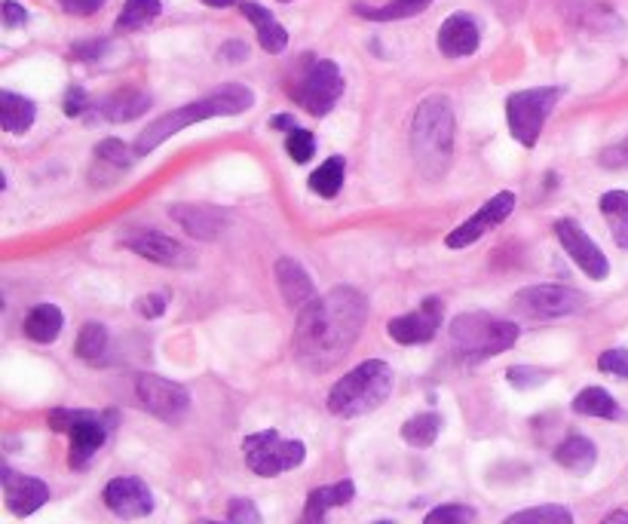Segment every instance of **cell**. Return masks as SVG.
I'll list each match as a JSON object with an SVG mask.
<instances>
[{
  "label": "cell",
  "instance_id": "7402d4cb",
  "mask_svg": "<svg viewBox=\"0 0 628 524\" xmlns=\"http://www.w3.org/2000/svg\"><path fill=\"white\" fill-rule=\"evenodd\" d=\"M99 114L111 123H129L141 114H148L151 108V95L148 92H141V89H117L111 92L108 99H102L99 105Z\"/></svg>",
  "mask_w": 628,
  "mask_h": 524
},
{
  "label": "cell",
  "instance_id": "c3c4849f",
  "mask_svg": "<svg viewBox=\"0 0 628 524\" xmlns=\"http://www.w3.org/2000/svg\"><path fill=\"white\" fill-rule=\"evenodd\" d=\"M270 129L292 132V129H298V123H295V117H292V114H279V117H273V120H270Z\"/></svg>",
  "mask_w": 628,
  "mask_h": 524
},
{
  "label": "cell",
  "instance_id": "277c9868",
  "mask_svg": "<svg viewBox=\"0 0 628 524\" xmlns=\"http://www.w3.org/2000/svg\"><path fill=\"white\" fill-rule=\"evenodd\" d=\"M393 393V368L383 359H368L347 371L328 393V411L337 417H362L380 408Z\"/></svg>",
  "mask_w": 628,
  "mask_h": 524
},
{
  "label": "cell",
  "instance_id": "ba28073f",
  "mask_svg": "<svg viewBox=\"0 0 628 524\" xmlns=\"http://www.w3.org/2000/svg\"><path fill=\"white\" fill-rule=\"evenodd\" d=\"M344 74L331 59H307L298 80L288 86V95L313 117H325L344 95Z\"/></svg>",
  "mask_w": 628,
  "mask_h": 524
},
{
  "label": "cell",
  "instance_id": "d4e9b609",
  "mask_svg": "<svg viewBox=\"0 0 628 524\" xmlns=\"http://www.w3.org/2000/svg\"><path fill=\"white\" fill-rule=\"evenodd\" d=\"M62 325H65V316L56 304H37L28 316H25V335L34 341V344H53L59 335H62Z\"/></svg>",
  "mask_w": 628,
  "mask_h": 524
},
{
  "label": "cell",
  "instance_id": "6da1fadb",
  "mask_svg": "<svg viewBox=\"0 0 628 524\" xmlns=\"http://www.w3.org/2000/svg\"><path fill=\"white\" fill-rule=\"evenodd\" d=\"M368 319V301L353 285H337L301 307L295 325V356L310 371H325L341 362Z\"/></svg>",
  "mask_w": 628,
  "mask_h": 524
},
{
  "label": "cell",
  "instance_id": "836d02e7",
  "mask_svg": "<svg viewBox=\"0 0 628 524\" xmlns=\"http://www.w3.org/2000/svg\"><path fill=\"white\" fill-rule=\"evenodd\" d=\"M503 524H573V512L558 503H543V506H530L509 515Z\"/></svg>",
  "mask_w": 628,
  "mask_h": 524
},
{
  "label": "cell",
  "instance_id": "b9f144b4",
  "mask_svg": "<svg viewBox=\"0 0 628 524\" xmlns=\"http://www.w3.org/2000/svg\"><path fill=\"white\" fill-rule=\"evenodd\" d=\"M166 307H169L166 295H141L135 301V313L144 316V319H160L166 313Z\"/></svg>",
  "mask_w": 628,
  "mask_h": 524
},
{
  "label": "cell",
  "instance_id": "7a4b0ae2",
  "mask_svg": "<svg viewBox=\"0 0 628 524\" xmlns=\"http://www.w3.org/2000/svg\"><path fill=\"white\" fill-rule=\"evenodd\" d=\"M255 105V92L249 86H239V83H227V86H218L215 92L203 95L200 102H190V105H181L178 111H169L163 114L160 120H154L148 129H144L138 138H135V154L144 157L157 151L163 141H169L172 135H178L181 129L193 126V123H203V120H212V117H233V114H243Z\"/></svg>",
  "mask_w": 628,
  "mask_h": 524
},
{
  "label": "cell",
  "instance_id": "681fc988",
  "mask_svg": "<svg viewBox=\"0 0 628 524\" xmlns=\"http://www.w3.org/2000/svg\"><path fill=\"white\" fill-rule=\"evenodd\" d=\"M601 524H628V512H625V509H616V512H610Z\"/></svg>",
  "mask_w": 628,
  "mask_h": 524
},
{
  "label": "cell",
  "instance_id": "74e56055",
  "mask_svg": "<svg viewBox=\"0 0 628 524\" xmlns=\"http://www.w3.org/2000/svg\"><path fill=\"white\" fill-rule=\"evenodd\" d=\"M506 380L515 387V390H534L540 384L549 380V371H540V368H530V365H515L506 371Z\"/></svg>",
  "mask_w": 628,
  "mask_h": 524
},
{
  "label": "cell",
  "instance_id": "d6a6232c",
  "mask_svg": "<svg viewBox=\"0 0 628 524\" xmlns=\"http://www.w3.org/2000/svg\"><path fill=\"white\" fill-rule=\"evenodd\" d=\"M160 13H163L160 0H126L117 19V31H138L144 25H151Z\"/></svg>",
  "mask_w": 628,
  "mask_h": 524
},
{
  "label": "cell",
  "instance_id": "7c38bea8",
  "mask_svg": "<svg viewBox=\"0 0 628 524\" xmlns=\"http://www.w3.org/2000/svg\"><path fill=\"white\" fill-rule=\"evenodd\" d=\"M555 236H558V243L564 246V252L573 258V264L583 270L589 279H595V282H601V279H607L610 276V261H607V255L601 252V246L592 240V236L579 227V221H573V218H561V221H555Z\"/></svg>",
  "mask_w": 628,
  "mask_h": 524
},
{
  "label": "cell",
  "instance_id": "8992f818",
  "mask_svg": "<svg viewBox=\"0 0 628 524\" xmlns=\"http://www.w3.org/2000/svg\"><path fill=\"white\" fill-rule=\"evenodd\" d=\"M50 426L56 433H65L71 439V451H68L71 469H86L92 463V457L105 448L108 433L114 426V414L56 408V411H50Z\"/></svg>",
  "mask_w": 628,
  "mask_h": 524
},
{
  "label": "cell",
  "instance_id": "e0dca14e",
  "mask_svg": "<svg viewBox=\"0 0 628 524\" xmlns=\"http://www.w3.org/2000/svg\"><path fill=\"white\" fill-rule=\"evenodd\" d=\"M46 500H50V488H46V482L4 466V503L13 515L28 518L40 506H46Z\"/></svg>",
  "mask_w": 628,
  "mask_h": 524
},
{
  "label": "cell",
  "instance_id": "f6af8a7d",
  "mask_svg": "<svg viewBox=\"0 0 628 524\" xmlns=\"http://www.w3.org/2000/svg\"><path fill=\"white\" fill-rule=\"evenodd\" d=\"M0 13H4V28H19L28 22V10L22 4H16V0H4Z\"/></svg>",
  "mask_w": 628,
  "mask_h": 524
},
{
  "label": "cell",
  "instance_id": "d590c367",
  "mask_svg": "<svg viewBox=\"0 0 628 524\" xmlns=\"http://www.w3.org/2000/svg\"><path fill=\"white\" fill-rule=\"evenodd\" d=\"M423 524H475V509L466 503H442L423 518Z\"/></svg>",
  "mask_w": 628,
  "mask_h": 524
},
{
  "label": "cell",
  "instance_id": "7bdbcfd3",
  "mask_svg": "<svg viewBox=\"0 0 628 524\" xmlns=\"http://www.w3.org/2000/svg\"><path fill=\"white\" fill-rule=\"evenodd\" d=\"M59 7L68 13V16H92L105 7V0H59Z\"/></svg>",
  "mask_w": 628,
  "mask_h": 524
},
{
  "label": "cell",
  "instance_id": "7dc6e473",
  "mask_svg": "<svg viewBox=\"0 0 628 524\" xmlns=\"http://www.w3.org/2000/svg\"><path fill=\"white\" fill-rule=\"evenodd\" d=\"M105 50H108V43L92 40L89 46H74V56H77V59H99Z\"/></svg>",
  "mask_w": 628,
  "mask_h": 524
},
{
  "label": "cell",
  "instance_id": "5b68a950",
  "mask_svg": "<svg viewBox=\"0 0 628 524\" xmlns=\"http://www.w3.org/2000/svg\"><path fill=\"white\" fill-rule=\"evenodd\" d=\"M521 328L488 313H460L451 322V344L466 362H485L515 347Z\"/></svg>",
  "mask_w": 628,
  "mask_h": 524
},
{
  "label": "cell",
  "instance_id": "cb8c5ba5",
  "mask_svg": "<svg viewBox=\"0 0 628 524\" xmlns=\"http://www.w3.org/2000/svg\"><path fill=\"white\" fill-rule=\"evenodd\" d=\"M555 463L564 466L567 472H576V475H586L595 469L598 463V448L592 439L586 436H567L558 448H555Z\"/></svg>",
  "mask_w": 628,
  "mask_h": 524
},
{
  "label": "cell",
  "instance_id": "83f0119b",
  "mask_svg": "<svg viewBox=\"0 0 628 524\" xmlns=\"http://www.w3.org/2000/svg\"><path fill=\"white\" fill-rule=\"evenodd\" d=\"M573 411H576V414H583V417H601V420H619V417H622L619 402H616L604 387H586V390H579L576 399H573Z\"/></svg>",
  "mask_w": 628,
  "mask_h": 524
},
{
  "label": "cell",
  "instance_id": "1f68e13d",
  "mask_svg": "<svg viewBox=\"0 0 628 524\" xmlns=\"http://www.w3.org/2000/svg\"><path fill=\"white\" fill-rule=\"evenodd\" d=\"M108 350V328L102 322H86L77 335V344H74V353L83 359V362H99Z\"/></svg>",
  "mask_w": 628,
  "mask_h": 524
},
{
  "label": "cell",
  "instance_id": "5bb4252c",
  "mask_svg": "<svg viewBox=\"0 0 628 524\" xmlns=\"http://www.w3.org/2000/svg\"><path fill=\"white\" fill-rule=\"evenodd\" d=\"M442 319H445V301H442V298H426L417 310L390 319L386 331H390V338H393L396 344H402V347H417V344H429L432 338L439 335Z\"/></svg>",
  "mask_w": 628,
  "mask_h": 524
},
{
  "label": "cell",
  "instance_id": "4316f807",
  "mask_svg": "<svg viewBox=\"0 0 628 524\" xmlns=\"http://www.w3.org/2000/svg\"><path fill=\"white\" fill-rule=\"evenodd\" d=\"M598 206L610 224L613 243L628 252V190H607Z\"/></svg>",
  "mask_w": 628,
  "mask_h": 524
},
{
  "label": "cell",
  "instance_id": "f5cc1de1",
  "mask_svg": "<svg viewBox=\"0 0 628 524\" xmlns=\"http://www.w3.org/2000/svg\"><path fill=\"white\" fill-rule=\"evenodd\" d=\"M377 524H393V521H377Z\"/></svg>",
  "mask_w": 628,
  "mask_h": 524
},
{
  "label": "cell",
  "instance_id": "ac0fdd59",
  "mask_svg": "<svg viewBox=\"0 0 628 524\" xmlns=\"http://www.w3.org/2000/svg\"><path fill=\"white\" fill-rule=\"evenodd\" d=\"M172 221H178L190 236H197L203 243H212L227 230V212L206 206V203H172L169 206Z\"/></svg>",
  "mask_w": 628,
  "mask_h": 524
},
{
  "label": "cell",
  "instance_id": "ee69618b",
  "mask_svg": "<svg viewBox=\"0 0 628 524\" xmlns=\"http://www.w3.org/2000/svg\"><path fill=\"white\" fill-rule=\"evenodd\" d=\"M89 105H92V102H89L86 89H80V86H71V89H68V95H65V114H68V117H80Z\"/></svg>",
  "mask_w": 628,
  "mask_h": 524
},
{
  "label": "cell",
  "instance_id": "816d5d0a",
  "mask_svg": "<svg viewBox=\"0 0 628 524\" xmlns=\"http://www.w3.org/2000/svg\"><path fill=\"white\" fill-rule=\"evenodd\" d=\"M200 524H221V521H200Z\"/></svg>",
  "mask_w": 628,
  "mask_h": 524
},
{
  "label": "cell",
  "instance_id": "4dcf8cb0",
  "mask_svg": "<svg viewBox=\"0 0 628 524\" xmlns=\"http://www.w3.org/2000/svg\"><path fill=\"white\" fill-rule=\"evenodd\" d=\"M432 0H390V4L383 7H356V13L362 19H371V22H399V19H411L417 13H423Z\"/></svg>",
  "mask_w": 628,
  "mask_h": 524
},
{
  "label": "cell",
  "instance_id": "8fae6325",
  "mask_svg": "<svg viewBox=\"0 0 628 524\" xmlns=\"http://www.w3.org/2000/svg\"><path fill=\"white\" fill-rule=\"evenodd\" d=\"M515 298L521 310L540 319H564L586 310V295L570 289V285H527Z\"/></svg>",
  "mask_w": 628,
  "mask_h": 524
},
{
  "label": "cell",
  "instance_id": "9c48e42d",
  "mask_svg": "<svg viewBox=\"0 0 628 524\" xmlns=\"http://www.w3.org/2000/svg\"><path fill=\"white\" fill-rule=\"evenodd\" d=\"M243 457L255 475L273 479V475L298 469L307 460V448L298 439H282L276 430H261L243 439Z\"/></svg>",
  "mask_w": 628,
  "mask_h": 524
},
{
  "label": "cell",
  "instance_id": "30bf717a",
  "mask_svg": "<svg viewBox=\"0 0 628 524\" xmlns=\"http://www.w3.org/2000/svg\"><path fill=\"white\" fill-rule=\"evenodd\" d=\"M135 396L144 411L166 423H178L190 411V393L181 384H175V380H166L160 374H141L135 380Z\"/></svg>",
  "mask_w": 628,
  "mask_h": 524
},
{
  "label": "cell",
  "instance_id": "f1b7e54d",
  "mask_svg": "<svg viewBox=\"0 0 628 524\" xmlns=\"http://www.w3.org/2000/svg\"><path fill=\"white\" fill-rule=\"evenodd\" d=\"M344 175H347V163L344 157H328L313 175H310V190L313 194H319L322 200H334L337 194H341L344 187Z\"/></svg>",
  "mask_w": 628,
  "mask_h": 524
},
{
  "label": "cell",
  "instance_id": "484cf974",
  "mask_svg": "<svg viewBox=\"0 0 628 524\" xmlns=\"http://www.w3.org/2000/svg\"><path fill=\"white\" fill-rule=\"evenodd\" d=\"M37 120V108L25 95H16L10 89L0 92V126H4L10 135H22L34 126Z\"/></svg>",
  "mask_w": 628,
  "mask_h": 524
},
{
  "label": "cell",
  "instance_id": "f907efd6",
  "mask_svg": "<svg viewBox=\"0 0 628 524\" xmlns=\"http://www.w3.org/2000/svg\"><path fill=\"white\" fill-rule=\"evenodd\" d=\"M206 7H215V10H224V7H233L236 0H203Z\"/></svg>",
  "mask_w": 628,
  "mask_h": 524
},
{
  "label": "cell",
  "instance_id": "db71d44e",
  "mask_svg": "<svg viewBox=\"0 0 628 524\" xmlns=\"http://www.w3.org/2000/svg\"><path fill=\"white\" fill-rule=\"evenodd\" d=\"M282 4H288V0H282Z\"/></svg>",
  "mask_w": 628,
  "mask_h": 524
},
{
  "label": "cell",
  "instance_id": "44dd1931",
  "mask_svg": "<svg viewBox=\"0 0 628 524\" xmlns=\"http://www.w3.org/2000/svg\"><path fill=\"white\" fill-rule=\"evenodd\" d=\"M353 497H356V485H353L350 479L310 491L301 524H325V512H328V509L347 506V503H353Z\"/></svg>",
  "mask_w": 628,
  "mask_h": 524
},
{
  "label": "cell",
  "instance_id": "4fadbf2b",
  "mask_svg": "<svg viewBox=\"0 0 628 524\" xmlns=\"http://www.w3.org/2000/svg\"><path fill=\"white\" fill-rule=\"evenodd\" d=\"M515 194L512 190H500V194H494L485 206H481L472 218H466L463 224H457L448 236H445V246L448 249H466L472 243H478L481 236H485L488 230L500 227L512 212H515Z\"/></svg>",
  "mask_w": 628,
  "mask_h": 524
},
{
  "label": "cell",
  "instance_id": "2e32d148",
  "mask_svg": "<svg viewBox=\"0 0 628 524\" xmlns=\"http://www.w3.org/2000/svg\"><path fill=\"white\" fill-rule=\"evenodd\" d=\"M105 506L120 515V518H144L154 512V494L135 475H120V479H111L105 485Z\"/></svg>",
  "mask_w": 628,
  "mask_h": 524
},
{
  "label": "cell",
  "instance_id": "d6986e66",
  "mask_svg": "<svg viewBox=\"0 0 628 524\" xmlns=\"http://www.w3.org/2000/svg\"><path fill=\"white\" fill-rule=\"evenodd\" d=\"M478 43H481V31H478V22L469 13H454L439 28V50L448 59L472 56L478 50Z\"/></svg>",
  "mask_w": 628,
  "mask_h": 524
},
{
  "label": "cell",
  "instance_id": "603a6c76",
  "mask_svg": "<svg viewBox=\"0 0 628 524\" xmlns=\"http://www.w3.org/2000/svg\"><path fill=\"white\" fill-rule=\"evenodd\" d=\"M239 10H243V16L255 25V31H258V40H261V50L264 53H270V56H276V53H282L285 46H288V31L273 19V13L270 10H264L261 4H255V0H243V4H239Z\"/></svg>",
  "mask_w": 628,
  "mask_h": 524
},
{
  "label": "cell",
  "instance_id": "e575fe53",
  "mask_svg": "<svg viewBox=\"0 0 628 524\" xmlns=\"http://www.w3.org/2000/svg\"><path fill=\"white\" fill-rule=\"evenodd\" d=\"M95 157H99V163H105L114 172H120V169H129L138 154H132L120 138H105V141L95 145Z\"/></svg>",
  "mask_w": 628,
  "mask_h": 524
},
{
  "label": "cell",
  "instance_id": "52a82bcc",
  "mask_svg": "<svg viewBox=\"0 0 628 524\" xmlns=\"http://www.w3.org/2000/svg\"><path fill=\"white\" fill-rule=\"evenodd\" d=\"M561 95H564L561 86H537V89H521V92L509 95L506 120H509V132L518 145H524V148L537 145L543 135V126H546L549 114L555 111Z\"/></svg>",
  "mask_w": 628,
  "mask_h": 524
},
{
  "label": "cell",
  "instance_id": "f546056e",
  "mask_svg": "<svg viewBox=\"0 0 628 524\" xmlns=\"http://www.w3.org/2000/svg\"><path fill=\"white\" fill-rule=\"evenodd\" d=\"M439 433H442V414H436V411L417 414V417L405 420V426H402V439H405L411 448H429V445H436Z\"/></svg>",
  "mask_w": 628,
  "mask_h": 524
},
{
  "label": "cell",
  "instance_id": "60d3db41",
  "mask_svg": "<svg viewBox=\"0 0 628 524\" xmlns=\"http://www.w3.org/2000/svg\"><path fill=\"white\" fill-rule=\"evenodd\" d=\"M598 163H601L604 169H613V172L628 169V135H625L622 141H616V145L604 148L601 157H598Z\"/></svg>",
  "mask_w": 628,
  "mask_h": 524
},
{
  "label": "cell",
  "instance_id": "ab89813d",
  "mask_svg": "<svg viewBox=\"0 0 628 524\" xmlns=\"http://www.w3.org/2000/svg\"><path fill=\"white\" fill-rule=\"evenodd\" d=\"M598 368H601L604 374H613V377L628 380V350H622V347L604 350V353L598 356Z\"/></svg>",
  "mask_w": 628,
  "mask_h": 524
},
{
  "label": "cell",
  "instance_id": "f35d334b",
  "mask_svg": "<svg viewBox=\"0 0 628 524\" xmlns=\"http://www.w3.org/2000/svg\"><path fill=\"white\" fill-rule=\"evenodd\" d=\"M227 521L230 524H261V512H258V506L252 500L236 497L227 506Z\"/></svg>",
  "mask_w": 628,
  "mask_h": 524
},
{
  "label": "cell",
  "instance_id": "9a60e30c",
  "mask_svg": "<svg viewBox=\"0 0 628 524\" xmlns=\"http://www.w3.org/2000/svg\"><path fill=\"white\" fill-rule=\"evenodd\" d=\"M120 243L135 252L138 258H148L154 264H163V267H193V255L178 243L172 236L160 233V230H151V227H132L120 236Z\"/></svg>",
  "mask_w": 628,
  "mask_h": 524
},
{
  "label": "cell",
  "instance_id": "8d00e7d4",
  "mask_svg": "<svg viewBox=\"0 0 628 524\" xmlns=\"http://www.w3.org/2000/svg\"><path fill=\"white\" fill-rule=\"evenodd\" d=\"M285 151H288V157H292L295 163H307L313 154H316V138H313V132L310 129H292L288 132V138H285Z\"/></svg>",
  "mask_w": 628,
  "mask_h": 524
},
{
  "label": "cell",
  "instance_id": "3957f363",
  "mask_svg": "<svg viewBox=\"0 0 628 524\" xmlns=\"http://www.w3.org/2000/svg\"><path fill=\"white\" fill-rule=\"evenodd\" d=\"M411 154L426 178H442L454 160V111L445 95H429L411 120Z\"/></svg>",
  "mask_w": 628,
  "mask_h": 524
},
{
  "label": "cell",
  "instance_id": "ffe728a7",
  "mask_svg": "<svg viewBox=\"0 0 628 524\" xmlns=\"http://www.w3.org/2000/svg\"><path fill=\"white\" fill-rule=\"evenodd\" d=\"M276 285L288 307H307L316 298V285L307 273V267L295 258H279L276 261Z\"/></svg>",
  "mask_w": 628,
  "mask_h": 524
},
{
  "label": "cell",
  "instance_id": "bcb514c9",
  "mask_svg": "<svg viewBox=\"0 0 628 524\" xmlns=\"http://www.w3.org/2000/svg\"><path fill=\"white\" fill-rule=\"evenodd\" d=\"M246 56H249L246 43H239V40H230L224 50H221V59H227V62H243Z\"/></svg>",
  "mask_w": 628,
  "mask_h": 524
}]
</instances>
